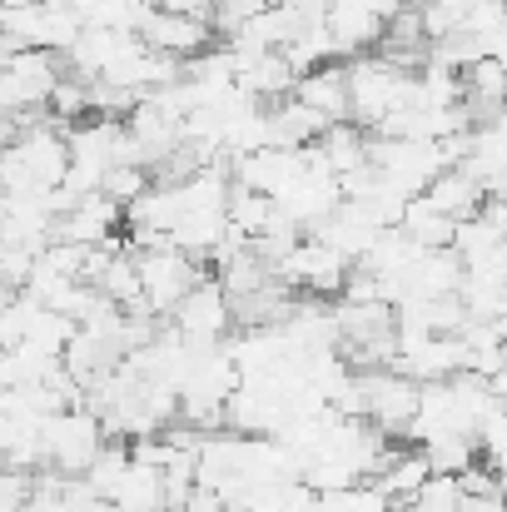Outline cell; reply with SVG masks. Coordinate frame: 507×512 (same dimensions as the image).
Here are the masks:
<instances>
[{
	"label": "cell",
	"instance_id": "d4e9b609",
	"mask_svg": "<svg viewBox=\"0 0 507 512\" xmlns=\"http://www.w3.org/2000/svg\"><path fill=\"white\" fill-rule=\"evenodd\" d=\"M55 120H80L90 110V85L75 80V75H60V85L50 90V105H45Z\"/></svg>",
	"mask_w": 507,
	"mask_h": 512
},
{
	"label": "cell",
	"instance_id": "8fae6325",
	"mask_svg": "<svg viewBox=\"0 0 507 512\" xmlns=\"http://www.w3.org/2000/svg\"><path fill=\"white\" fill-rule=\"evenodd\" d=\"M398 10H403V0H329L324 20H329L338 55H353V50L383 40V30Z\"/></svg>",
	"mask_w": 507,
	"mask_h": 512
},
{
	"label": "cell",
	"instance_id": "277c9868",
	"mask_svg": "<svg viewBox=\"0 0 507 512\" xmlns=\"http://www.w3.org/2000/svg\"><path fill=\"white\" fill-rule=\"evenodd\" d=\"M40 438H45V468H55V473H85L90 458L105 448V423H100L95 408L65 403L60 413L45 418Z\"/></svg>",
	"mask_w": 507,
	"mask_h": 512
},
{
	"label": "cell",
	"instance_id": "9c48e42d",
	"mask_svg": "<svg viewBox=\"0 0 507 512\" xmlns=\"http://www.w3.org/2000/svg\"><path fill=\"white\" fill-rule=\"evenodd\" d=\"M348 259L334 254L324 239H314V234H304L294 249H289V259L274 269L289 289H304V294H314V299H324V294H338L343 289V279H348Z\"/></svg>",
	"mask_w": 507,
	"mask_h": 512
},
{
	"label": "cell",
	"instance_id": "5bb4252c",
	"mask_svg": "<svg viewBox=\"0 0 507 512\" xmlns=\"http://www.w3.org/2000/svg\"><path fill=\"white\" fill-rule=\"evenodd\" d=\"M209 35H214V25L204 20V15H179V10H150V20L140 25V40L145 45H155V50H165L174 60H194V55H204L209 50Z\"/></svg>",
	"mask_w": 507,
	"mask_h": 512
},
{
	"label": "cell",
	"instance_id": "2e32d148",
	"mask_svg": "<svg viewBox=\"0 0 507 512\" xmlns=\"http://www.w3.org/2000/svg\"><path fill=\"white\" fill-rule=\"evenodd\" d=\"M294 100H304L309 110H319L329 125L338 120H348V65H314V70H304L299 75V85H294Z\"/></svg>",
	"mask_w": 507,
	"mask_h": 512
},
{
	"label": "cell",
	"instance_id": "1f68e13d",
	"mask_svg": "<svg viewBox=\"0 0 507 512\" xmlns=\"http://www.w3.org/2000/svg\"><path fill=\"white\" fill-rule=\"evenodd\" d=\"M503 363H507V343H503Z\"/></svg>",
	"mask_w": 507,
	"mask_h": 512
},
{
	"label": "cell",
	"instance_id": "4dcf8cb0",
	"mask_svg": "<svg viewBox=\"0 0 507 512\" xmlns=\"http://www.w3.org/2000/svg\"><path fill=\"white\" fill-rule=\"evenodd\" d=\"M0 5H30V0H0Z\"/></svg>",
	"mask_w": 507,
	"mask_h": 512
},
{
	"label": "cell",
	"instance_id": "4316f807",
	"mask_svg": "<svg viewBox=\"0 0 507 512\" xmlns=\"http://www.w3.org/2000/svg\"><path fill=\"white\" fill-rule=\"evenodd\" d=\"M155 5H160V10H179V15H204V20H209V5H214V0H155Z\"/></svg>",
	"mask_w": 507,
	"mask_h": 512
},
{
	"label": "cell",
	"instance_id": "7402d4cb",
	"mask_svg": "<svg viewBox=\"0 0 507 512\" xmlns=\"http://www.w3.org/2000/svg\"><path fill=\"white\" fill-rule=\"evenodd\" d=\"M418 453L428 458L433 473H463V468L478 463V438H473V433H443V438L423 443Z\"/></svg>",
	"mask_w": 507,
	"mask_h": 512
},
{
	"label": "cell",
	"instance_id": "7a4b0ae2",
	"mask_svg": "<svg viewBox=\"0 0 507 512\" xmlns=\"http://www.w3.org/2000/svg\"><path fill=\"white\" fill-rule=\"evenodd\" d=\"M408 70L393 65L388 55H358L348 60V120L358 130H378L393 110L408 100Z\"/></svg>",
	"mask_w": 507,
	"mask_h": 512
},
{
	"label": "cell",
	"instance_id": "44dd1931",
	"mask_svg": "<svg viewBox=\"0 0 507 512\" xmlns=\"http://www.w3.org/2000/svg\"><path fill=\"white\" fill-rule=\"evenodd\" d=\"M423 194H428L443 214H453L458 224H463V219H473V214L483 209V199H488V194H483V184H478L468 170H458V165H448V170L438 174Z\"/></svg>",
	"mask_w": 507,
	"mask_h": 512
},
{
	"label": "cell",
	"instance_id": "f546056e",
	"mask_svg": "<svg viewBox=\"0 0 507 512\" xmlns=\"http://www.w3.org/2000/svg\"><path fill=\"white\" fill-rule=\"evenodd\" d=\"M498 498H503V503H507V468H503V473H498Z\"/></svg>",
	"mask_w": 507,
	"mask_h": 512
},
{
	"label": "cell",
	"instance_id": "ac0fdd59",
	"mask_svg": "<svg viewBox=\"0 0 507 512\" xmlns=\"http://www.w3.org/2000/svg\"><path fill=\"white\" fill-rule=\"evenodd\" d=\"M329 130V120L319 115V110H309L304 100H279V105H269V145H289V150H304V145H314L319 135Z\"/></svg>",
	"mask_w": 507,
	"mask_h": 512
},
{
	"label": "cell",
	"instance_id": "484cf974",
	"mask_svg": "<svg viewBox=\"0 0 507 512\" xmlns=\"http://www.w3.org/2000/svg\"><path fill=\"white\" fill-rule=\"evenodd\" d=\"M110 199H120V204H130V199H140L145 189H150V170L145 165H115V170L105 174V184H100Z\"/></svg>",
	"mask_w": 507,
	"mask_h": 512
},
{
	"label": "cell",
	"instance_id": "30bf717a",
	"mask_svg": "<svg viewBox=\"0 0 507 512\" xmlns=\"http://www.w3.org/2000/svg\"><path fill=\"white\" fill-rule=\"evenodd\" d=\"M120 224H125V204L110 199L105 189H90V194H75V199L60 209L55 239H70V244L95 249V244H110Z\"/></svg>",
	"mask_w": 507,
	"mask_h": 512
},
{
	"label": "cell",
	"instance_id": "ba28073f",
	"mask_svg": "<svg viewBox=\"0 0 507 512\" xmlns=\"http://www.w3.org/2000/svg\"><path fill=\"white\" fill-rule=\"evenodd\" d=\"M353 383H358V408H363V418H368L373 428L403 433V428L413 423V413H418V388H423L418 378H408V373H398V368L388 363V368L358 373Z\"/></svg>",
	"mask_w": 507,
	"mask_h": 512
},
{
	"label": "cell",
	"instance_id": "5b68a950",
	"mask_svg": "<svg viewBox=\"0 0 507 512\" xmlns=\"http://www.w3.org/2000/svg\"><path fill=\"white\" fill-rule=\"evenodd\" d=\"M135 274H140V304L135 309H150V314H160L165 319L169 309L199 284V264H194V254H184V249H174V244H145V249H135Z\"/></svg>",
	"mask_w": 507,
	"mask_h": 512
},
{
	"label": "cell",
	"instance_id": "52a82bcc",
	"mask_svg": "<svg viewBox=\"0 0 507 512\" xmlns=\"http://www.w3.org/2000/svg\"><path fill=\"white\" fill-rule=\"evenodd\" d=\"M165 319L184 343L214 348V343H224V334L234 329V304H229V294H224L219 279H199V284L169 309Z\"/></svg>",
	"mask_w": 507,
	"mask_h": 512
},
{
	"label": "cell",
	"instance_id": "6da1fadb",
	"mask_svg": "<svg viewBox=\"0 0 507 512\" xmlns=\"http://www.w3.org/2000/svg\"><path fill=\"white\" fill-rule=\"evenodd\" d=\"M70 170L65 130L50 120H30L0 150V194H55Z\"/></svg>",
	"mask_w": 507,
	"mask_h": 512
},
{
	"label": "cell",
	"instance_id": "f1b7e54d",
	"mask_svg": "<svg viewBox=\"0 0 507 512\" xmlns=\"http://www.w3.org/2000/svg\"><path fill=\"white\" fill-rule=\"evenodd\" d=\"M418 5H448V10H458V15L468 10V0H418Z\"/></svg>",
	"mask_w": 507,
	"mask_h": 512
},
{
	"label": "cell",
	"instance_id": "8992f818",
	"mask_svg": "<svg viewBox=\"0 0 507 512\" xmlns=\"http://www.w3.org/2000/svg\"><path fill=\"white\" fill-rule=\"evenodd\" d=\"M368 160L373 170L383 174L388 184H398L403 194H423L438 174L448 170L443 165V150L438 140H398V135H368Z\"/></svg>",
	"mask_w": 507,
	"mask_h": 512
},
{
	"label": "cell",
	"instance_id": "cb8c5ba5",
	"mask_svg": "<svg viewBox=\"0 0 507 512\" xmlns=\"http://www.w3.org/2000/svg\"><path fill=\"white\" fill-rule=\"evenodd\" d=\"M463 483H458V473H433L408 503H398L403 512H458L463 508Z\"/></svg>",
	"mask_w": 507,
	"mask_h": 512
},
{
	"label": "cell",
	"instance_id": "7c38bea8",
	"mask_svg": "<svg viewBox=\"0 0 507 512\" xmlns=\"http://www.w3.org/2000/svg\"><path fill=\"white\" fill-rule=\"evenodd\" d=\"M304 170H309V145H304V150H289V145H259V150L229 160L234 184H249V189L274 194V199H279V194H284Z\"/></svg>",
	"mask_w": 507,
	"mask_h": 512
},
{
	"label": "cell",
	"instance_id": "d6a6232c",
	"mask_svg": "<svg viewBox=\"0 0 507 512\" xmlns=\"http://www.w3.org/2000/svg\"><path fill=\"white\" fill-rule=\"evenodd\" d=\"M0 473H5V458H0Z\"/></svg>",
	"mask_w": 507,
	"mask_h": 512
},
{
	"label": "cell",
	"instance_id": "9a60e30c",
	"mask_svg": "<svg viewBox=\"0 0 507 512\" xmlns=\"http://www.w3.org/2000/svg\"><path fill=\"white\" fill-rule=\"evenodd\" d=\"M234 70H239V90L259 105H279L299 85V70L284 50H264V55H239L234 50Z\"/></svg>",
	"mask_w": 507,
	"mask_h": 512
},
{
	"label": "cell",
	"instance_id": "3957f363",
	"mask_svg": "<svg viewBox=\"0 0 507 512\" xmlns=\"http://www.w3.org/2000/svg\"><path fill=\"white\" fill-rule=\"evenodd\" d=\"M85 20L75 15L70 0H30V5H0V35L15 50H50L65 55Z\"/></svg>",
	"mask_w": 507,
	"mask_h": 512
},
{
	"label": "cell",
	"instance_id": "4fadbf2b",
	"mask_svg": "<svg viewBox=\"0 0 507 512\" xmlns=\"http://www.w3.org/2000/svg\"><path fill=\"white\" fill-rule=\"evenodd\" d=\"M383 229H388V224H383L363 199H338L334 214H329L319 229H309V234H314V239H324V244H329L334 254H343L348 264H358V259L373 249V239H378Z\"/></svg>",
	"mask_w": 507,
	"mask_h": 512
},
{
	"label": "cell",
	"instance_id": "e0dca14e",
	"mask_svg": "<svg viewBox=\"0 0 507 512\" xmlns=\"http://www.w3.org/2000/svg\"><path fill=\"white\" fill-rule=\"evenodd\" d=\"M110 503L120 512H169V488H165V468L150 458H130L120 488L110 493Z\"/></svg>",
	"mask_w": 507,
	"mask_h": 512
},
{
	"label": "cell",
	"instance_id": "ffe728a7",
	"mask_svg": "<svg viewBox=\"0 0 507 512\" xmlns=\"http://www.w3.org/2000/svg\"><path fill=\"white\" fill-rule=\"evenodd\" d=\"M314 150H319V160L334 170V179H343V174H353V170H363V165H368V135H363L353 120L329 125V130L314 140Z\"/></svg>",
	"mask_w": 507,
	"mask_h": 512
},
{
	"label": "cell",
	"instance_id": "d6986e66",
	"mask_svg": "<svg viewBox=\"0 0 507 512\" xmlns=\"http://www.w3.org/2000/svg\"><path fill=\"white\" fill-rule=\"evenodd\" d=\"M398 229L413 239V244H423V249H453V234H458V219L453 214H443L428 194H413L408 204H403V219H398Z\"/></svg>",
	"mask_w": 507,
	"mask_h": 512
},
{
	"label": "cell",
	"instance_id": "603a6c76",
	"mask_svg": "<svg viewBox=\"0 0 507 512\" xmlns=\"http://www.w3.org/2000/svg\"><path fill=\"white\" fill-rule=\"evenodd\" d=\"M130 458H135V453H130L125 443H110V438H105V448H100V453L90 458V468H85L80 478H85V483L95 488V498H105V503H110V493L120 488V478H125Z\"/></svg>",
	"mask_w": 507,
	"mask_h": 512
},
{
	"label": "cell",
	"instance_id": "83f0119b",
	"mask_svg": "<svg viewBox=\"0 0 507 512\" xmlns=\"http://www.w3.org/2000/svg\"><path fill=\"white\" fill-rule=\"evenodd\" d=\"M10 299H15V284H10V274L0 269V304H10Z\"/></svg>",
	"mask_w": 507,
	"mask_h": 512
}]
</instances>
